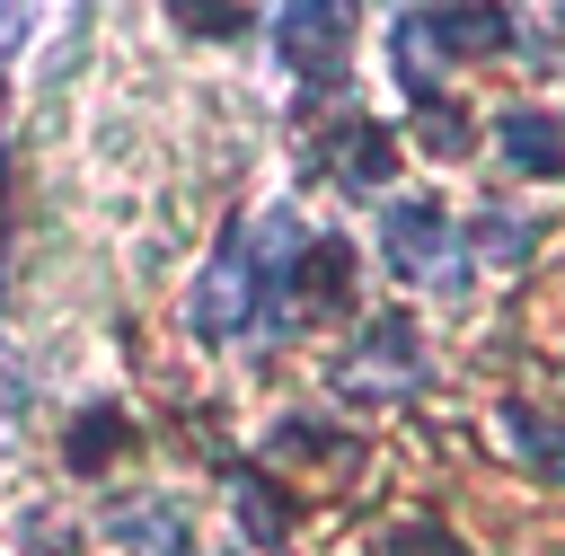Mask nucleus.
Returning <instances> with one entry per match:
<instances>
[{"label": "nucleus", "mask_w": 565, "mask_h": 556, "mask_svg": "<svg viewBox=\"0 0 565 556\" xmlns=\"http://www.w3.org/2000/svg\"><path fill=\"white\" fill-rule=\"evenodd\" d=\"M503 432L530 450L539 477H565V415H539V406H503Z\"/></svg>", "instance_id": "9d476101"}, {"label": "nucleus", "mask_w": 565, "mask_h": 556, "mask_svg": "<svg viewBox=\"0 0 565 556\" xmlns=\"http://www.w3.org/2000/svg\"><path fill=\"white\" fill-rule=\"evenodd\" d=\"M494 141H503V159L530 168V177H556V168H565V124H556L547 106H503V115H494Z\"/></svg>", "instance_id": "39448f33"}, {"label": "nucleus", "mask_w": 565, "mask_h": 556, "mask_svg": "<svg viewBox=\"0 0 565 556\" xmlns=\"http://www.w3.org/2000/svg\"><path fill=\"white\" fill-rule=\"evenodd\" d=\"M185 318H194V335H238V327H256V256H247V238H238V229H230V238H221V256L194 274Z\"/></svg>", "instance_id": "f257e3e1"}, {"label": "nucleus", "mask_w": 565, "mask_h": 556, "mask_svg": "<svg viewBox=\"0 0 565 556\" xmlns=\"http://www.w3.org/2000/svg\"><path fill=\"white\" fill-rule=\"evenodd\" d=\"M415 362H424V353H415V327H406V318H371V335H362V353L344 362V379H353V388H406Z\"/></svg>", "instance_id": "423d86ee"}, {"label": "nucleus", "mask_w": 565, "mask_h": 556, "mask_svg": "<svg viewBox=\"0 0 565 556\" xmlns=\"http://www.w3.org/2000/svg\"><path fill=\"white\" fill-rule=\"evenodd\" d=\"M106 530H115V547H124V556H185V547H194V530H185V512H177L168 494H150V503H124Z\"/></svg>", "instance_id": "0eeeda50"}, {"label": "nucleus", "mask_w": 565, "mask_h": 556, "mask_svg": "<svg viewBox=\"0 0 565 556\" xmlns=\"http://www.w3.org/2000/svg\"><path fill=\"white\" fill-rule=\"evenodd\" d=\"M380 247H388V265H397L406 282H433V274H441V256H459V229L441 221V203H388Z\"/></svg>", "instance_id": "7ed1b4c3"}, {"label": "nucleus", "mask_w": 565, "mask_h": 556, "mask_svg": "<svg viewBox=\"0 0 565 556\" xmlns=\"http://www.w3.org/2000/svg\"><path fill=\"white\" fill-rule=\"evenodd\" d=\"M115 450H132L124 406H79V415H71V432H62V459H71L79 477H106V459H115Z\"/></svg>", "instance_id": "6e6552de"}, {"label": "nucleus", "mask_w": 565, "mask_h": 556, "mask_svg": "<svg viewBox=\"0 0 565 556\" xmlns=\"http://www.w3.org/2000/svg\"><path fill=\"white\" fill-rule=\"evenodd\" d=\"M238 512H247V521H256L265 538L282 530V503H274V494H256V477H238Z\"/></svg>", "instance_id": "2eb2a0df"}, {"label": "nucleus", "mask_w": 565, "mask_h": 556, "mask_svg": "<svg viewBox=\"0 0 565 556\" xmlns=\"http://www.w3.org/2000/svg\"><path fill=\"white\" fill-rule=\"evenodd\" d=\"M397 79L433 106V79H441V62H433V44H424V26H415V9L397 18Z\"/></svg>", "instance_id": "9b49d317"}, {"label": "nucleus", "mask_w": 565, "mask_h": 556, "mask_svg": "<svg viewBox=\"0 0 565 556\" xmlns=\"http://www.w3.org/2000/svg\"><path fill=\"white\" fill-rule=\"evenodd\" d=\"M327 159H335V177H344L353 194H371V185H388V159H397V150H388L380 124H344V150H327Z\"/></svg>", "instance_id": "1a4fd4ad"}, {"label": "nucleus", "mask_w": 565, "mask_h": 556, "mask_svg": "<svg viewBox=\"0 0 565 556\" xmlns=\"http://www.w3.org/2000/svg\"><path fill=\"white\" fill-rule=\"evenodd\" d=\"M344 9H327V0H291V9H274L265 18V35H274V53L300 71V79H344Z\"/></svg>", "instance_id": "f03ea898"}, {"label": "nucleus", "mask_w": 565, "mask_h": 556, "mask_svg": "<svg viewBox=\"0 0 565 556\" xmlns=\"http://www.w3.org/2000/svg\"><path fill=\"white\" fill-rule=\"evenodd\" d=\"M185 35H256V9H177Z\"/></svg>", "instance_id": "ddd939ff"}, {"label": "nucleus", "mask_w": 565, "mask_h": 556, "mask_svg": "<svg viewBox=\"0 0 565 556\" xmlns=\"http://www.w3.org/2000/svg\"><path fill=\"white\" fill-rule=\"evenodd\" d=\"M18 26H26V18H18V9H0V71H9V35H18Z\"/></svg>", "instance_id": "dca6fc26"}, {"label": "nucleus", "mask_w": 565, "mask_h": 556, "mask_svg": "<svg viewBox=\"0 0 565 556\" xmlns=\"http://www.w3.org/2000/svg\"><path fill=\"white\" fill-rule=\"evenodd\" d=\"M468 238H477V247H494V265H521V247H530V229H521V221H477Z\"/></svg>", "instance_id": "4468645a"}, {"label": "nucleus", "mask_w": 565, "mask_h": 556, "mask_svg": "<svg viewBox=\"0 0 565 556\" xmlns=\"http://www.w3.org/2000/svg\"><path fill=\"white\" fill-rule=\"evenodd\" d=\"M415 26H424V44H433V62H468V53H494V44L512 35L503 9H415Z\"/></svg>", "instance_id": "20e7f679"}, {"label": "nucleus", "mask_w": 565, "mask_h": 556, "mask_svg": "<svg viewBox=\"0 0 565 556\" xmlns=\"http://www.w3.org/2000/svg\"><path fill=\"white\" fill-rule=\"evenodd\" d=\"M380 556H468V547H450L433 521H406V530H388V538H380Z\"/></svg>", "instance_id": "f8f14e48"}]
</instances>
